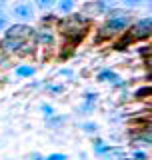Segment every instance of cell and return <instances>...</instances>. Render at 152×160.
Wrapping results in <instances>:
<instances>
[{"mask_svg":"<svg viewBox=\"0 0 152 160\" xmlns=\"http://www.w3.org/2000/svg\"><path fill=\"white\" fill-rule=\"evenodd\" d=\"M34 8L42 10V12H50V10H54L56 6V0H34Z\"/></svg>","mask_w":152,"mask_h":160,"instance_id":"cell-12","label":"cell"},{"mask_svg":"<svg viewBox=\"0 0 152 160\" xmlns=\"http://www.w3.org/2000/svg\"><path fill=\"white\" fill-rule=\"evenodd\" d=\"M56 28H58V32L62 34V36H66L68 40H72L74 44H78L80 40L86 36V32H88L90 20L84 18L80 12L74 10V12L66 14V16H58Z\"/></svg>","mask_w":152,"mask_h":160,"instance_id":"cell-2","label":"cell"},{"mask_svg":"<svg viewBox=\"0 0 152 160\" xmlns=\"http://www.w3.org/2000/svg\"><path fill=\"white\" fill-rule=\"evenodd\" d=\"M112 6H114V0H86V2H82L78 12L92 22L96 18H104V14Z\"/></svg>","mask_w":152,"mask_h":160,"instance_id":"cell-3","label":"cell"},{"mask_svg":"<svg viewBox=\"0 0 152 160\" xmlns=\"http://www.w3.org/2000/svg\"><path fill=\"white\" fill-rule=\"evenodd\" d=\"M8 16L14 18V22L30 24L32 20H36V8H34L32 0H16V2L10 6Z\"/></svg>","mask_w":152,"mask_h":160,"instance_id":"cell-4","label":"cell"},{"mask_svg":"<svg viewBox=\"0 0 152 160\" xmlns=\"http://www.w3.org/2000/svg\"><path fill=\"white\" fill-rule=\"evenodd\" d=\"M40 110H42V114H44L46 118H52L54 114H56V110H54V106H52V104H46V102H44L42 106H40Z\"/></svg>","mask_w":152,"mask_h":160,"instance_id":"cell-20","label":"cell"},{"mask_svg":"<svg viewBox=\"0 0 152 160\" xmlns=\"http://www.w3.org/2000/svg\"><path fill=\"white\" fill-rule=\"evenodd\" d=\"M4 62H6V54H4V52H0V66H2Z\"/></svg>","mask_w":152,"mask_h":160,"instance_id":"cell-27","label":"cell"},{"mask_svg":"<svg viewBox=\"0 0 152 160\" xmlns=\"http://www.w3.org/2000/svg\"><path fill=\"white\" fill-rule=\"evenodd\" d=\"M56 20H58L56 14H52V12H44V14H42V18H40V24H48V26H52V24H56Z\"/></svg>","mask_w":152,"mask_h":160,"instance_id":"cell-16","label":"cell"},{"mask_svg":"<svg viewBox=\"0 0 152 160\" xmlns=\"http://www.w3.org/2000/svg\"><path fill=\"white\" fill-rule=\"evenodd\" d=\"M34 32V26L24 22H10V26L4 30V38H20V40H30Z\"/></svg>","mask_w":152,"mask_h":160,"instance_id":"cell-7","label":"cell"},{"mask_svg":"<svg viewBox=\"0 0 152 160\" xmlns=\"http://www.w3.org/2000/svg\"><path fill=\"white\" fill-rule=\"evenodd\" d=\"M10 20H12V18H10V16H8V12H4V14H0V34H2V32H4V30H6V28L10 26Z\"/></svg>","mask_w":152,"mask_h":160,"instance_id":"cell-19","label":"cell"},{"mask_svg":"<svg viewBox=\"0 0 152 160\" xmlns=\"http://www.w3.org/2000/svg\"><path fill=\"white\" fill-rule=\"evenodd\" d=\"M132 160H148V154L142 150H134L132 152Z\"/></svg>","mask_w":152,"mask_h":160,"instance_id":"cell-23","label":"cell"},{"mask_svg":"<svg viewBox=\"0 0 152 160\" xmlns=\"http://www.w3.org/2000/svg\"><path fill=\"white\" fill-rule=\"evenodd\" d=\"M14 74H16L18 78H32L34 74H36V68H34L32 64H18V66L14 68Z\"/></svg>","mask_w":152,"mask_h":160,"instance_id":"cell-11","label":"cell"},{"mask_svg":"<svg viewBox=\"0 0 152 160\" xmlns=\"http://www.w3.org/2000/svg\"><path fill=\"white\" fill-rule=\"evenodd\" d=\"M44 160H66V156H64V154H60V152H54V154H48Z\"/></svg>","mask_w":152,"mask_h":160,"instance_id":"cell-25","label":"cell"},{"mask_svg":"<svg viewBox=\"0 0 152 160\" xmlns=\"http://www.w3.org/2000/svg\"><path fill=\"white\" fill-rule=\"evenodd\" d=\"M60 76H66V78H74V70L72 68H60Z\"/></svg>","mask_w":152,"mask_h":160,"instance_id":"cell-24","label":"cell"},{"mask_svg":"<svg viewBox=\"0 0 152 160\" xmlns=\"http://www.w3.org/2000/svg\"><path fill=\"white\" fill-rule=\"evenodd\" d=\"M94 110H96V102H88V100H84L82 106H80V112L82 114H90V112H94Z\"/></svg>","mask_w":152,"mask_h":160,"instance_id":"cell-18","label":"cell"},{"mask_svg":"<svg viewBox=\"0 0 152 160\" xmlns=\"http://www.w3.org/2000/svg\"><path fill=\"white\" fill-rule=\"evenodd\" d=\"M54 10H56L60 16H66V14H70V12L76 10V0H56Z\"/></svg>","mask_w":152,"mask_h":160,"instance_id":"cell-10","label":"cell"},{"mask_svg":"<svg viewBox=\"0 0 152 160\" xmlns=\"http://www.w3.org/2000/svg\"><path fill=\"white\" fill-rule=\"evenodd\" d=\"M32 160H44V158L40 156V154H34V156H32Z\"/></svg>","mask_w":152,"mask_h":160,"instance_id":"cell-29","label":"cell"},{"mask_svg":"<svg viewBox=\"0 0 152 160\" xmlns=\"http://www.w3.org/2000/svg\"><path fill=\"white\" fill-rule=\"evenodd\" d=\"M8 2H10V0H0V6H4V8H6V6H8Z\"/></svg>","mask_w":152,"mask_h":160,"instance_id":"cell-28","label":"cell"},{"mask_svg":"<svg viewBox=\"0 0 152 160\" xmlns=\"http://www.w3.org/2000/svg\"><path fill=\"white\" fill-rule=\"evenodd\" d=\"M80 128H82V132H86V134H96L100 126L96 122H82V124H80Z\"/></svg>","mask_w":152,"mask_h":160,"instance_id":"cell-15","label":"cell"},{"mask_svg":"<svg viewBox=\"0 0 152 160\" xmlns=\"http://www.w3.org/2000/svg\"><path fill=\"white\" fill-rule=\"evenodd\" d=\"M96 80H98V82H110L112 86H124V82L120 80V76L114 72V70H110V68L100 70V72L96 74Z\"/></svg>","mask_w":152,"mask_h":160,"instance_id":"cell-9","label":"cell"},{"mask_svg":"<svg viewBox=\"0 0 152 160\" xmlns=\"http://www.w3.org/2000/svg\"><path fill=\"white\" fill-rule=\"evenodd\" d=\"M84 100H88V102H98V94H96V92H86Z\"/></svg>","mask_w":152,"mask_h":160,"instance_id":"cell-26","label":"cell"},{"mask_svg":"<svg viewBox=\"0 0 152 160\" xmlns=\"http://www.w3.org/2000/svg\"><path fill=\"white\" fill-rule=\"evenodd\" d=\"M130 24H132V10L124 6H112L104 14V22L96 30V40L106 42V40L118 38Z\"/></svg>","mask_w":152,"mask_h":160,"instance_id":"cell-1","label":"cell"},{"mask_svg":"<svg viewBox=\"0 0 152 160\" xmlns=\"http://www.w3.org/2000/svg\"><path fill=\"white\" fill-rule=\"evenodd\" d=\"M146 96H150V84H148V86L138 88V90L134 92V98H146Z\"/></svg>","mask_w":152,"mask_h":160,"instance_id":"cell-21","label":"cell"},{"mask_svg":"<svg viewBox=\"0 0 152 160\" xmlns=\"http://www.w3.org/2000/svg\"><path fill=\"white\" fill-rule=\"evenodd\" d=\"M64 120H66L64 116H56V114H54L52 118H48V126L50 128H60L64 124Z\"/></svg>","mask_w":152,"mask_h":160,"instance_id":"cell-17","label":"cell"},{"mask_svg":"<svg viewBox=\"0 0 152 160\" xmlns=\"http://www.w3.org/2000/svg\"><path fill=\"white\" fill-rule=\"evenodd\" d=\"M126 36L130 38V42H144V40L150 38L152 32V18L150 16H142L138 20H134L128 28L124 30Z\"/></svg>","mask_w":152,"mask_h":160,"instance_id":"cell-5","label":"cell"},{"mask_svg":"<svg viewBox=\"0 0 152 160\" xmlns=\"http://www.w3.org/2000/svg\"><path fill=\"white\" fill-rule=\"evenodd\" d=\"M48 92H52V94H62L64 92V86L62 84H48Z\"/></svg>","mask_w":152,"mask_h":160,"instance_id":"cell-22","label":"cell"},{"mask_svg":"<svg viewBox=\"0 0 152 160\" xmlns=\"http://www.w3.org/2000/svg\"><path fill=\"white\" fill-rule=\"evenodd\" d=\"M124 8L128 10H134V8H140V6H148L150 8V0H120Z\"/></svg>","mask_w":152,"mask_h":160,"instance_id":"cell-13","label":"cell"},{"mask_svg":"<svg viewBox=\"0 0 152 160\" xmlns=\"http://www.w3.org/2000/svg\"><path fill=\"white\" fill-rule=\"evenodd\" d=\"M30 40L36 46H54V42H56V30L52 26H48V24H40L38 28H34Z\"/></svg>","mask_w":152,"mask_h":160,"instance_id":"cell-6","label":"cell"},{"mask_svg":"<svg viewBox=\"0 0 152 160\" xmlns=\"http://www.w3.org/2000/svg\"><path fill=\"white\" fill-rule=\"evenodd\" d=\"M110 148H112V146L104 144V140H96V142H94V152L96 154H110Z\"/></svg>","mask_w":152,"mask_h":160,"instance_id":"cell-14","label":"cell"},{"mask_svg":"<svg viewBox=\"0 0 152 160\" xmlns=\"http://www.w3.org/2000/svg\"><path fill=\"white\" fill-rule=\"evenodd\" d=\"M28 40H20V38H0V52L4 54H18L22 52V48L26 46Z\"/></svg>","mask_w":152,"mask_h":160,"instance_id":"cell-8","label":"cell"}]
</instances>
